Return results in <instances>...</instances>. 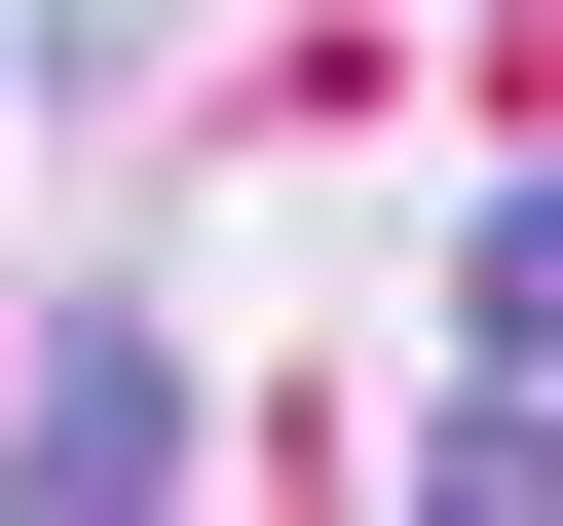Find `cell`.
Listing matches in <instances>:
<instances>
[{
  "instance_id": "obj_2",
  "label": "cell",
  "mask_w": 563,
  "mask_h": 526,
  "mask_svg": "<svg viewBox=\"0 0 563 526\" xmlns=\"http://www.w3.org/2000/svg\"><path fill=\"white\" fill-rule=\"evenodd\" d=\"M451 339H526V376H563V151L488 188V263H451Z\"/></svg>"
},
{
  "instance_id": "obj_1",
  "label": "cell",
  "mask_w": 563,
  "mask_h": 526,
  "mask_svg": "<svg viewBox=\"0 0 563 526\" xmlns=\"http://www.w3.org/2000/svg\"><path fill=\"white\" fill-rule=\"evenodd\" d=\"M151 451H188L151 339H38V376H0V489H151Z\"/></svg>"
}]
</instances>
